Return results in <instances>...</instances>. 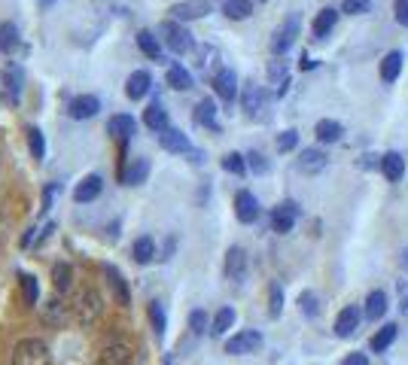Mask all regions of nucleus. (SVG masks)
Masks as SVG:
<instances>
[{
	"instance_id": "f257e3e1",
	"label": "nucleus",
	"mask_w": 408,
	"mask_h": 365,
	"mask_svg": "<svg viewBox=\"0 0 408 365\" xmlns=\"http://www.w3.org/2000/svg\"><path fill=\"white\" fill-rule=\"evenodd\" d=\"M159 37H161V43L171 49L174 55H186L189 49L195 46V40H192V34H189V27L183 25V22H177V19H168V22H161Z\"/></svg>"
},
{
	"instance_id": "f03ea898",
	"label": "nucleus",
	"mask_w": 408,
	"mask_h": 365,
	"mask_svg": "<svg viewBox=\"0 0 408 365\" xmlns=\"http://www.w3.org/2000/svg\"><path fill=\"white\" fill-rule=\"evenodd\" d=\"M241 110L247 119H253V122L269 119V91L262 86H256V82H247L241 91Z\"/></svg>"
},
{
	"instance_id": "7ed1b4c3",
	"label": "nucleus",
	"mask_w": 408,
	"mask_h": 365,
	"mask_svg": "<svg viewBox=\"0 0 408 365\" xmlns=\"http://www.w3.org/2000/svg\"><path fill=\"white\" fill-rule=\"evenodd\" d=\"M49 347L40 338H22L12 347V365H49Z\"/></svg>"
},
{
	"instance_id": "20e7f679",
	"label": "nucleus",
	"mask_w": 408,
	"mask_h": 365,
	"mask_svg": "<svg viewBox=\"0 0 408 365\" xmlns=\"http://www.w3.org/2000/svg\"><path fill=\"white\" fill-rule=\"evenodd\" d=\"M299 31H302V16H299V12H290V16H286L284 22L277 25V31H274L271 52L274 55H286L293 49L295 40H299Z\"/></svg>"
},
{
	"instance_id": "39448f33",
	"label": "nucleus",
	"mask_w": 408,
	"mask_h": 365,
	"mask_svg": "<svg viewBox=\"0 0 408 365\" xmlns=\"http://www.w3.org/2000/svg\"><path fill=\"white\" fill-rule=\"evenodd\" d=\"M135 360V350L125 338H110L104 344L101 356H98V365H131Z\"/></svg>"
},
{
	"instance_id": "423d86ee",
	"label": "nucleus",
	"mask_w": 408,
	"mask_h": 365,
	"mask_svg": "<svg viewBox=\"0 0 408 365\" xmlns=\"http://www.w3.org/2000/svg\"><path fill=\"white\" fill-rule=\"evenodd\" d=\"M262 347V335L256 332V329H244V332L231 335L226 341V353L229 356H247V353H256V350Z\"/></svg>"
},
{
	"instance_id": "0eeeda50",
	"label": "nucleus",
	"mask_w": 408,
	"mask_h": 365,
	"mask_svg": "<svg viewBox=\"0 0 408 365\" xmlns=\"http://www.w3.org/2000/svg\"><path fill=\"white\" fill-rule=\"evenodd\" d=\"M302 216V210L295 201H284V204H277L271 210V231H277V235H286V231H293L295 220Z\"/></svg>"
},
{
	"instance_id": "6e6552de",
	"label": "nucleus",
	"mask_w": 408,
	"mask_h": 365,
	"mask_svg": "<svg viewBox=\"0 0 408 365\" xmlns=\"http://www.w3.org/2000/svg\"><path fill=\"white\" fill-rule=\"evenodd\" d=\"M104 314V298H101V292H95V290H86L80 298H76V317H80L82 322H95L98 317Z\"/></svg>"
},
{
	"instance_id": "1a4fd4ad",
	"label": "nucleus",
	"mask_w": 408,
	"mask_h": 365,
	"mask_svg": "<svg viewBox=\"0 0 408 365\" xmlns=\"http://www.w3.org/2000/svg\"><path fill=\"white\" fill-rule=\"evenodd\" d=\"M210 86H214L216 97H220V101H226V104H231L238 97V76H235V70H231V67H220V70H216L214 80H210Z\"/></svg>"
},
{
	"instance_id": "9d476101",
	"label": "nucleus",
	"mask_w": 408,
	"mask_h": 365,
	"mask_svg": "<svg viewBox=\"0 0 408 365\" xmlns=\"http://www.w3.org/2000/svg\"><path fill=\"white\" fill-rule=\"evenodd\" d=\"M168 12H171V19H177V22H192V19L207 16L210 0H180V3H174Z\"/></svg>"
},
{
	"instance_id": "9b49d317",
	"label": "nucleus",
	"mask_w": 408,
	"mask_h": 365,
	"mask_svg": "<svg viewBox=\"0 0 408 365\" xmlns=\"http://www.w3.org/2000/svg\"><path fill=\"white\" fill-rule=\"evenodd\" d=\"M135 131H137L135 116H128V113H116V116H110V122H107V134L113 137L116 143H128V140L135 137Z\"/></svg>"
},
{
	"instance_id": "f8f14e48",
	"label": "nucleus",
	"mask_w": 408,
	"mask_h": 365,
	"mask_svg": "<svg viewBox=\"0 0 408 365\" xmlns=\"http://www.w3.org/2000/svg\"><path fill=\"white\" fill-rule=\"evenodd\" d=\"M104 277H107V286H110V292H113L116 305L128 307L131 305V290H128V283H125V277L119 274L116 265H104Z\"/></svg>"
},
{
	"instance_id": "ddd939ff",
	"label": "nucleus",
	"mask_w": 408,
	"mask_h": 365,
	"mask_svg": "<svg viewBox=\"0 0 408 365\" xmlns=\"http://www.w3.org/2000/svg\"><path fill=\"white\" fill-rule=\"evenodd\" d=\"M159 143L165 152H174V156H186L189 150H192V143H189V137L183 134L180 128H171L168 125L165 131H159Z\"/></svg>"
},
{
	"instance_id": "4468645a",
	"label": "nucleus",
	"mask_w": 408,
	"mask_h": 365,
	"mask_svg": "<svg viewBox=\"0 0 408 365\" xmlns=\"http://www.w3.org/2000/svg\"><path fill=\"white\" fill-rule=\"evenodd\" d=\"M235 216L244 222V226H250V222L259 220V201L253 192H247V189H241V192L235 195Z\"/></svg>"
},
{
	"instance_id": "2eb2a0df",
	"label": "nucleus",
	"mask_w": 408,
	"mask_h": 365,
	"mask_svg": "<svg viewBox=\"0 0 408 365\" xmlns=\"http://www.w3.org/2000/svg\"><path fill=\"white\" fill-rule=\"evenodd\" d=\"M98 110H101V101H98L95 95H80V97H73V101H70L67 113H70V119L82 122V119H95Z\"/></svg>"
},
{
	"instance_id": "dca6fc26",
	"label": "nucleus",
	"mask_w": 408,
	"mask_h": 365,
	"mask_svg": "<svg viewBox=\"0 0 408 365\" xmlns=\"http://www.w3.org/2000/svg\"><path fill=\"white\" fill-rule=\"evenodd\" d=\"M226 277L235 280V283H241L244 277H247V252L241 247H229L226 252Z\"/></svg>"
},
{
	"instance_id": "f3484780",
	"label": "nucleus",
	"mask_w": 408,
	"mask_h": 365,
	"mask_svg": "<svg viewBox=\"0 0 408 365\" xmlns=\"http://www.w3.org/2000/svg\"><path fill=\"white\" fill-rule=\"evenodd\" d=\"M195 122L201 125V128L214 131V134H220V119H216V104L210 101V97H204V101L195 104Z\"/></svg>"
},
{
	"instance_id": "a211bd4d",
	"label": "nucleus",
	"mask_w": 408,
	"mask_h": 365,
	"mask_svg": "<svg viewBox=\"0 0 408 365\" xmlns=\"http://www.w3.org/2000/svg\"><path fill=\"white\" fill-rule=\"evenodd\" d=\"M101 192H104V180L98 177V174H89V177L73 189V201L76 204H89V201H95Z\"/></svg>"
},
{
	"instance_id": "6ab92c4d",
	"label": "nucleus",
	"mask_w": 408,
	"mask_h": 365,
	"mask_svg": "<svg viewBox=\"0 0 408 365\" xmlns=\"http://www.w3.org/2000/svg\"><path fill=\"white\" fill-rule=\"evenodd\" d=\"M146 177H150V158H131V165H125V171L119 174L125 186H140Z\"/></svg>"
},
{
	"instance_id": "aec40b11",
	"label": "nucleus",
	"mask_w": 408,
	"mask_h": 365,
	"mask_svg": "<svg viewBox=\"0 0 408 365\" xmlns=\"http://www.w3.org/2000/svg\"><path fill=\"white\" fill-rule=\"evenodd\" d=\"M152 89V76L146 73V70H135V73L128 76V82H125V95L131 97V101H140V97H146Z\"/></svg>"
},
{
	"instance_id": "412c9836",
	"label": "nucleus",
	"mask_w": 408,
	"mask_h": 365,
	"mask_svg": "<svg viewBox=\"0 0 408 365\" xmlns=\"http://www.w3.org/2000/svg\"><path fill=\"white\" fill-rule=\"evenodd\" d=\"M360 320H363V314L356 311L354 305L344 307V311L339 314V320H335V335H339V338H350V335L360 329Z\"/></svg>"
},
{
	"instance_id": "4be33fe9",
	"label": "nucleus",
	"mask_w": 408,
	"mask_h": 365,
	"mask_svg": "<svg viewBox=\"0 0 408 365\" xmlns=\"http://www.w3.org/2000/svg\"><path fill=\"white\" fill-rule=\"evenodd\" d=\"M335 22H339V10H332V6H326V10H320L317 12V19H314V25H311V34L317 40H326L329 34H332V27Z\"/></svg>"
},
{
	"instance_id": "5701e85b",
	"label": "nucleus",
	"mask_w": 408,
	"mask_h": 365,
	"mask_svg": "<svg viewBox=\"0 0 408 365\" xmlns=\"http://www.w3.org/2000/svg\"><path fill=\"white\" fill-rule=\"evenodd\" d=\"M381 174L390 182H399L405 174V158L399 156V152H384L381 156Z\"/></svg>"
},
{
	"instance_id": "b1692460",
	"label": "nucleus",
	"mask_w": 408,
	"mask_h": 365,
	"mask_svg": "<svg viewBox=\"0 0 408 365\" xmlns=\"http://www.w3.org/2000/svg\"><path fill=\"white\" fill-rule=\"evenodd\" d=\"M269 80L277 86V97H284L286 89H290V70H286V61L280 55L269 64Z\"/></svg>"
},
{
	"instance_id": "393cba45",
	"label": "nucleus",
	"mask_w": 408,
	"mask_h": 365,
	"mask_svg": "<svg viewBox=\"0 0 408 365\" xmlns=\"http://www.w3.org/2000/svg\"><path fill=\"white\" fill-rule=\"evenodd\" d=\"M403 61H405V55L399 52V49L387 52L384 58H381V80L384 82H396L399 80V70H403Z\"/></svg>"
},
{
	"instance_id": "a878e982",
	"label": "nucleus",
	"mask_w": 408,
	"mask_h": 365,
	"mask_svg": "<svg viewBox=\"0 0 408 365\" xmlns=\"http://www.w3.org/2000/svg\"><path fill=\"white\" fill-rule=\"evenodd\" d=\"M326 167V152L323 150H302L299 156V171L302 174H320Z\"/></svg>"
},
{
	"instance_id": "bb28decb",
	"label": "nucleus",
	"mask_w": 408,
	"mask_h": 365,
	"mask_svg": "<svg viewBox=\"0 0 408 365\" xmlns=\"http://www.w3.org/2000/svg\"><path fill=\"white\" fill-rule=\"evenodd\" d=\"M314 134H317L320 143H339L344 128H341V122H335V119H320V122L314 125Z\"/></svg>"
},
{
	"instance_id": "cd10ccee",
	"label": "nucleus",
	"mask_w": 408,
	"mask_h": 365,
	"mask_svg": "<svg viewBox=\"0 0 408 365\" xmlns=\"http://www.w3.org/2000/svg\"><path fill=\"white\" fill-rule=\"evenodd\" d=\"M137 49L150 61H161V37H156L152 31H137Z\"/></svg>"
},
{
	"instance_id": "c85d7f7f",
	"label": "nucleus",
	"mask_w": 408,
	"mask_h": 365,
	"mask_svg": "<svg viewBox=\"0 0 408 365\" xmlns=\"http://www.w3.org/2000/svg\"><path fill=\"white\" fill-rule=\"evenodd\" d=\"M165 82L174 91H189V89H192V73H189L183 64H171V67H168V73H165Z\"/></svg>"
},
{
	"instance_id": "c756f323",
	"label": "nucleus",
	"mask_w": 408,
	"mask_h": 365,
	"mask_svg": "<svg viewBox=\"0 0 408 365\" xmlns=\"http://www.w3.org/2000/svg\"><path fill=\"white\" fill-rule=\"evenodd\" d=\"M144 125H146L150 131H156V134H159V131H165V128H168V110L161 107L159 101L150 104V107L144 110Z\"/></svg>"
},
{
	"instance_id": "7c9ffc66",
	"label": "nucleus",
	"mask_w": 408,
	"mask_h": 365,
	"mask_svg": "<svg viewBox=\"0 0 408 365\" xmlns=\"http://www.w3.org/2000/svg\"><path fill=\"white\" fill-rule=\"evenodd\" d=\"M131 256H135L137 265H150L156 259V241L150 235H140L135 241V247H131Z\"/></svg>"
},
{
	"instance_id": "2f4dec72",
	"label": "nucleus",
	"mask_w": 408,
	"mask_h": 365,
	"mask_svg": "<svg viewBox=\"0 0 408 365\" xmlns=\"http://www.w3.org/2000/svg\"><path fill=\"white\" fill-rule=\"evenodd\" d=\"M19 46H22V34H19V27L12 22H3L0 25V52L12 55Z\"/></svg>"
},
{
	"instance_id": "473e14b6",
	"label": "nucleus",
	"mask_w": 408,
	"mask_h": 365,
	"mask_svg": "<svg viewBox=\"0 0 408 365\" xmlns=\"http://www.w3.org/2000/svg\"><path fill=\"white\" fill-rule=\"evenodd\" d=\"M235 307H220V311H216V317H214V322H210V335H214V338H223V335L229 332L231 326H235Z\"/></svg>"
},
{
	"instance_id": "72a5a7b5",
	"label": "nucleus",
	"mask_w": 408,
	"mask_h": 365,
	"mask_svg": "<svg viewBox=\"0 0 408 365\" xmlns=\"http://www.w3.org/2000/svg\"><path fill=\"white\" fill-rule=\"evenodd\" d=\"M223 12H226V19H231V22H244V19L253 16V0H226Z\"/></svg>"
},
{
	"instance_id": "f704fd0d",
	"label": "nucleus",
	"mask_w": 408,
	"mask_h": 365,
	"mask_svg": "<svg viewBox=\"0 0 408 365\" xmlns=\"http://www.w3.org/2000/svg\"><path fill=\"white\" fill-rule=\"evenodd\" d=\"M396 332H399V329L393 326V322H387V326H381V332L372 335V344H369V347L375 350V353H384V350L390 347L393 341H396Z\"/></svg>"
},
{
	"instance_id": "c9c22d12",
	"label": "nucleus",
	"mask_w": 408,
	"mask_h": 365,
	"mask_svg": "<svg viewBox=\"0 0 408 365\" xmlns=\"http://www.w3.org/2000/svg\"><path fill=\"white\" fill-rule=\"evenodd\" d=\"M19 283H22V301L27 307H34V305H37V298H40L37 277H34V274H19Z\"/></svg>"
},
{
	"instance_id": "e433bc0d",
	"label": "nucleus",
	"mask_w": 408,
	"mask_h": 365,
	"mask_svg": "<svg viewBox=\"0 0 408 365\" xmlns=\"http://www.w3.org/2000/svg\"><path fill=\"white\" fill-rule=\"evenodd\" d=\"M384 314H387V296L381 290L369 292V298H365V317H369V320H381Z\"/></svg>"
},
{
	"instance_id": "4c0bfd02",
	"label": "nucleus",
	"mask_w": 408,
	"mask_h": 365,
	"mask_svg": "<svg viewBox=\"0 0 408 365\" xmlns=\"http://www.w3.org/2000/svg\"><path fill=\"white\" fill-rule=\"evenodd\" d=\"M146 317L152 322V332H156V338H161L168 329V317H165V307H161V301H150V307H146Z\"/></svg>"
},
{
	"instance_id": "58836bf2",
	"label": "nucleus",
	"mask_w": 408,
	"mask_h": 365,
	"mask_svg": "<svg viewBox=\"0 0 408 365\" xmlns=\"http://www.w3.org/2000/svg\"><path fill=\"white\" fill-rule=\"evenodd\" d=\"M70 283H73V268H70L67 262H58V265L52 268V286H55L58 292H67Z\"/></svg>"
},
{
	"instance_id": "ea45409f",
	"label": "nucleus",
	"mask_w": 408,
	"mask_h": 365,
	"mask_svg": "<svg viewBox=\"0 0 408 365\" xmlns=\"http://www.w3.org/2000/svg\"><path fill=\"white\" fill-rule=\"evenodd\" d=\"M27 150H31V156L37 165L46 158V140H43V131L40 128H27Z\"/></svg>"
},
{
	"instance_id": "a19ab883",
	"label": "nucleus",
	"mask_w": 408,
	"mask_h": 365,
	"mask_svg": "<svg viewBox=\"0 0 408 365\" xmlns=\"http://www.w3.org/2000/svg\"><path fill=\"white\" fill-rule=\"evenodd\" d=\"M223 171L235 174V177H244V174H247V156H241V152H229V156H223Z\"/></svg>"
},
{
	"instance_id": "79ce46f5",
	"label": "nucleus",
	"mask_w": 408,
	"mask_h": 365,
	"mask_svg": "<svg viewBox=\"0 0 408 365\" xmlns=\"http://www.w3.org/2000/svg\"><path fill=\"white\" fill-rule=\"evenodd\" d=\"M280 311H284V286H280V283H271V286H269V317L277 320Z\"/></svg>"
},
{
	"instance_id": "37998d69",
	"label": "nucleus",
	"mask_w": 408,
	"mask_h": 365,
	"mask_svg": "<svg viewBox=\"0 0 408 365\" xmlns=\"http://www.w3.org/2000/svg\"><path fill=\"white\" fill-rule=\"evenodd\" d=\"M299 311L305 314V317H317L320 314V301H317V296H314V292H302L299 296Z\"/></svg>"
},
{
	"instance_id": "c03bdc74",
	"label": "nucleus",
	"mask_w": 408,
	"mask_h": 365,
	"mask_svg": "<svg viewBox=\"0 0 408 365\" xmlns=\"http://www.w3.org/2000/svg\"><path fill=\"white\" fill-rule=\"evenodd\" d=\"M369 10H372V0H341V12H348V16H363Z\"/></svg>"
},
{
	"instance_id": "a18cd8bd",
	"label": "nucleus",
	"mask_w": 408,
	"mask_h": 365,
	"mask_svg": "<svg viewBox=\"0 0 408 365\" xmlns=\"http://www.w3.org/2000/svg\"><path fill=\"white\" fill-rule=\"evenodd\" d=\"M295 146H299V131H284V134H277V152H293Z\"/></svg>"
},
{
	"instance_id": "49530a36",
	"label": "nucleus",
	"mask_w": 408,
	"mask_h": 365,
	"mask_svg": "<svg viewBox=\"0 0 408 365\" xmlns=\"http://www.w3.org/2000/svg\"><path fill=\"white\" fill-rule=\"evenodd\" d=\"M43 320H46V322H65V320H67L65 305H61V301H49V307L43 311Z\"/></svg>"
},
{
	"instance_id": "de8ad7c7",
	"label": "nucleus",
	"mask_w": 408,
	"mask_h": 365,
	"mask_svg": "<svg viewBox=\"0 0 408 365\" xmlns=\"http://www.w3.org/2000/svg\"><path fill=\"white\" fill-rule=\"evenodd\" d=\"M189 329H192L195 335H204V329H210V320L204 311H192L189 314Z\"/></svg>"
},
{
	"instance_id": "09e8293b",
	"label": "nucleus",
	"mask_w": 408,
	"mask_h": 365,
	"mask_svg": "<svg viewBox=\"0 0 408 365\" xmlns=\"http://www.w3.org/2000/svg\"><path fill=\"white\" fill-rule=\"evenodd\" d=\"M55 192H61V186H58V182H46V189H43V207H40V210H43V213H46L49 207H52V201H55Z\"/></svg>"
},
{
	"instance_id": "8fccbe9b",
	"label": "nucleus",
	"mask_w": 408,
	"mask_h": 365,
	"mask_svg": "<svg viewBox=\"0 0 408 365\" xmlns=\"http://www.w3.org/2000/svg\"><path fill=\"white\" fill-rule=\"evenodd\" d=\"M247 165H250L256 174H265V171H269V161L259 156V152H250V156H247Z\"/></svg>"
},
{
	"instance_id": "3c124183",
	"label": "nucleus",
	"mask_w": 408,
	"mask_h": 365,
	"mask_svg": "<svg viewBox=\"0 0 408 365\" xmlns=\"http://www.w3.org/2000/svg\"><path fill=\"white\" fill-rule=\"evenodd\" d=\"M396 22L408 27V0H396Z\"/></svg>"
},
{
	"instance_id": "603ef678",
	"label": "nucleus",
	"mask_w": 408,
	"mask_h": 365,
	"mask_svg": "<svg viewBox=\"0 0 408 365\" xmlns=\"http://www.w3.org/2000/svg\"><path fill=\"white\" fill-rule=\"evenodd\" d=\"M341 365H369V356H365V353H350Z\"/></svg>"
},
{
	"instance_id": "864d4df0",
	"label": "nucleus",
	"mask_w": 408,
	"mask_h": 365,
	"mask_svg": "<svg viewBox=\"0 0 408 365\" xmlns=\"http://www.w3.org/2000/svg\"><path fill=\"white\" fill-rule=\"evenodd\" d=\"M302 70H314V67H317V61H314V58H308V55H302V64H299Z\"/></svg>"
},
{
	"instance_id": "5fc2aeb1",
	"label": "nucleus",
	"mask_w": 408,
	"mask_h": 365,
	"mask_svg": "<svg viewBox=\"0 0 408 365\" xmlns=\"http://www.w3.org/2000/svg\"><path fill=\"white\" fill-rule=\"evenodd\" d=\"M186 156H189V161H192V165H201V161H204V156H201L199 150H189Z\"/></svg>"
},
{
	"instance_id": "6e6d98bb",
	"label": "nucleus",
	"mask_w": 408,
	"mask_h": 365,
	"mask_svg": "<svg viewBox=\"0 0 408 365\" xmlns=\"http://www.w3.org/2000/svg\"><path fill=\"white\" fill-rule=\"evenodd\" d=\"M399 311H403V314H405V317H408V292H405V296H403V301H399Z\"/></svg>"
},
{
	"instance_id": "4d7b16f0",
	"label": "nucleus",
	"mask_w": 408,
	"mask_h": 365,
	"mask_svg": "<svg viewBox=\"0 0 408 365\" xmlns=\"http://www.w3.org/2000/svg\"><path fill=\"white\" fill-rule=\"evenodd\" d=\"M403 265H405V268H408V250L403 252Z\"/></svg>"
},
{
	"instance_id": "13d9d810",
	"label": "nucleus",
	"mask_w": 408,
	"mask_h": 365,
	"mask_svg": "<svg viewBox=\"0 0 408 365\" xmlns=\"http://www.w3.org/2000/svg\"><path fill=\"white\" fill-rule=\"evenodd\" d=\"M49 3H55V0H43V6H49Z\"/></svg>"
},
{
	"instance_id": "bf43d9fd",
	"label": "nucleus",
	"mask_w": 408,
	"mask_h": 365,
	"mask_svg": "<svg viewBox=\"0 0 408 365\" xmlns=\"http://www.w3.org/2000/svg\"><path fill=\"white\" fill-rule=\"evenodd\" d=\"M0 158H3V156H0Z\"/></svg>"
}]
</instances>
